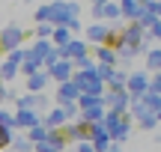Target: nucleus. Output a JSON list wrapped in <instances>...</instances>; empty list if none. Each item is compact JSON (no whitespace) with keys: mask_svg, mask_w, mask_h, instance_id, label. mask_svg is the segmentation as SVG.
I'll use <instances>...</instances> for the list:
<instances>
[{"mask_svg":"<svg viewBox=\"0 0 161 152\" xmlns=\"http://www.w3.org/2000/svg\"><path fill=\"white\" fill-rule=\"evenodd\" d=\"M78 15H80L78 0H51L33 12L36 24H51V27H69V21H75Z\"/></svg>","mask_w":161,"mask_h":152,"instance_id":"nucleus-1","label":"nucleus"},{"mask_svg":"<svg viewBox=\"0 0 161 152\" xmlns=\"http://www.w3.org/2000/svg\"><path fill=\"white\" fill-rule=\"evenodd\" d=\"M24 39H27V30L21 24H3L0 27V54H12L24 48Z\"/></svg>","mask_w":161,"mask_h":152,"instance_id":"nucleus-2","label":"nucleus"},{"mask_svg":"<svg viewBox=\"0 0 161 152\" xmlns=\"http://www.w3.org/2000/svg\"><path fill=\"white\" fill-rule=\"evenodd\" d=\"M12 105H15V111H39L42 117L54 107L51 101H48V93H18L15 99H12Z\"/></svg>","mask_w":161,"mask_h":152,"instance_id":"nucleus-3","label":"nucleus"},{"mask_svg":"<svg viewBox=\"0 0 161 152\" xmlns=\"http://www.w3.org/2000/svg\"><path fill=\"white\" fill-rule=\"evenodd\" d=\"M84 39L90 42V48L108 45V42H110V24H104V21H92V24H84Z\"/></svg>","mask_w":161,"mask_h":152,"instance_id":"nucleus-4","label":"nucleus"},{"mask_svg":"<svg viewBox=\"0 0 161 152\" xmlns=\"http://www.w3.org/2000/svg\"><path fill=\"white\" fill-rule=\"evenodd\" d=\"M57 51H60V60H80V57H90L92 48H90V42H86V39H80V36H72L69 45L57 48Z\"/></svg>","mask_w":161,"mask_h":152,"instance_id":"nucleus-5","label":"nucleus"},{"mask_svg":"<svg viewBox=\"0 0 161 152\" xmlns=\"http://www.w3.org/2000/svg\"><path fill=\"white\" fill-rule=\"evenodd\" d=\"M149 81H152V78L146 75V72H128L125 93L131 95V99H140V95H146V93H149Z\"/></svg>","mask_w":161,"mask_h":152,"instance_id":"nucleus-6","label":"nucleus"},{"mask_svg":"<svg viewBox=\"0 0 161 152\" xmlns=\"http://www.w3.org/2000/svg\"><path fill=\"white\" fill-rule=\"evenodd\" d=\"M30 51H33L36 57L42 60V66H45V69H51V66L60 60V51L51 45V42H45V39H36L33 45H30Z\"/></svg>","mask_w":161,"mask_h":152,"instance_id":"nucleus-7","label":"nucleus"},{"mask_svg":"<svg viewBox=\"0 0 161 152\" xmlns=\"http://www.w3.org/2000/svg\"><path fill=\"white\" fill-rule=\"evenodd\" d=\"M102 101H104V107H108V111H114V113H128V107H131V95L125 93V90H122V93H104L102 95Z\"/></svg>","mask_w":161,"mask_h":152,"instance_id":"nucleus-8","label":"nucleus"},{"mask_svg":"<svg viewBox=\"0 0 161 152\" xmlns=\"http://www.w3.org/2000/svg\"><path fill=\"white\" fill-rule=\"evenodd\" d=\"M66 149H69V140L63 131H48L45 140L33 146V152H66Z\"/></svg>","mask_w":161,"mask_h":152,"instance_id":"nucleus-9","label":"nucleus"},{"mask_svg":"<svg viewBox=\"0 0 161 152\" xmlns=\"http://www.w3.org/2000/svg\"><path fill=\"white\" fill-rule=\"evenodd\" d=\"M78 99H80V90L75 87V81L57 84V90H54V101H57L60 107H66V105H75Z\"/></svg>","mask_w":161,"mask_h":152,"instance_id":"nucleus-10","label":"nucleus"},{"mask_svg":"<svg viewBox=\"0 0 161 152\" xmlns=\"http://www.w3.org/2000/svg\"><path fill=\"white\" fill-rule=\"evenodd\" d=\"M42 125H45L48 131H63L66 125H69V117H66V111H63L60 105H54L51 111L42 117Z\"/></svg>","mask_w":161,"mask_h":152,"instance_id":"nucleus-11","label":"nucleus"},{"mask_svg":"<svg viewBox=\"0 0 161 152\" xmlns=\"http://www.w3.org/2000/svg\"><path fill=\"white\" fill-rule=\"evenodd\" d=\"M90 143H92V149H96V152H108L110 146H114V140H110L108 128H104L102 122H98V125H90Z\"/></svg>","mask_w":161,"mask_h":152,"instance_id":"nucleus-12","label":"nucleus"},{"mask_svg":"<svg viewBox=\"0 0 161 152\" xmlns=\"http://www.w3.org/2000/svg\"><path fill=\"white\" fill-rule=\"evenodd\" d=\"M36 125H42L39 111H15V131H30Z\"/></svg>","mask_w":161,"mask_h":152,"instance_id":"nucleus-13","label":"nucleus"},{"mask_svg":"<svg viewBox=\"0 0 161 152\" xmlns=\"http://www.w3.org/2000/svg\"><path fill=\"white\" fill-rule=\"evenodd\" d=\"M48 75H51L54 84H66L72 81V75H75V69H72V60H57V63L51 66V69H45Z\"/></svg>","mask_w":161,"mask_h":152,"instance_id":"nucleus-14","label":"nucleus"},{"mask_svg":"<svg viewBox=\"0 0 161 152\" xmlns=\"http://www.w3.org/2000/svg\"><path fill=\"white\" fill-rule=\"evenodd\" d=\"M63 134H66V140H69V146H75V143H86L90 140V128H86L84 122H69L63 128Z\"/></svg>","mask_w":161,"mask_h":152,"instance_id":"nucleus-15","label":"nucleus"},{"mask_svg":"<svg viewBox=\"0 0 161 152\" xmlns=\"http://www.w3.org/2000/svg\"><path fill=\"white\" fill-rule=\"evenodd\" d=\"M48 84H51V75H48L45 69L36 72V75H30V78H24V87H27V93H45Z\"/></svg>","mask_w":161,"mask_h":152,"instance_id":"nucleus-16","label":"nucleus"},{"mask_svg":"<svg viewBox=\"0 0 161 152\" xmlns=\"http://www.w3.org/2000/svg\"><path fill=\"white\" fill-rule=\"evenodd\" d=\"M119 3V15H122V21H128V24H134L140 18V9H143V3L140 0H116Z\"/></svg>","mask_w":161,"mask_h":152,"instance_id":"nucleus-17","label":"nucleus"},{"mask_svg":"<svg viewBox=\"0 0 161 152\" xmlns=\"http://www.w3.org/2000/svg\"><path fill=\"white\" fill-rule=\"evenodd\" d=\"M92 60H96L98 66H116V69H119V57H116V51H114V48H108V45L92 48Z\"/></svg>","mask_w":161,"mask_h":152,"instance_id":"nucleus-18","label":"nucleus"},{"mask_svg":"<svg viewBox=\"0 0 161 152\" xmlns=\"http://www.w3.org/2000/svg\"><path fill=\"white\" fill-rule=\"evenodd\" d=\"M45 66H42V60L36 57L33 51H30L27 45H24V60H21V75L24 78H30V75H36V72H42Z\"/></svg>","mask_w":161,"mask_h":152,"instance_id":"nucleus-19","label":"nucleus"},{"mask_svg":"<svg viewBox=\"0 0 161 152\" xmlns=\"http://www.w3.org/2000/svg\"><path fill=\"white\" fill-rule=\"evenodd\" d=\"M143 72H161V48H149L143 54Z\"/></svg>","mask_w":161,"mask_h":152,"instance_id":"nucleus-20","label":"nucleus"},{"mask_svg":"<svg viewBox=\"0 0 161 152\" xmlns=\"http://www.w3.org/2000/svg\"><path fill=\"white\" fill-rule=\"evenodd\" d=\"M69 42H72V30L69 27H54V33H51V45L54 48H63Z\"/></svg>","mask_w":161,"mask_h":152,"instance_id":"nucleus-21","label":"nucleus"},{"mask_svg":"<svg viewBox=\"0 0 161 152\" xmlns=\"http://www.w3.org/2000/svg\"><path fill=\"white\" fill-rule=\"evenodd\" d=\"M125 84H128V72H119V69H116L114 78L108 81V90H110V93H122V90H125Z\"/></svg>","mask_w":161,"mask_h":152,"instance_id":"nucleus-22","label":"nucleus"},{"mask_svg":"<svg viewBox=\"0 0 161 152\" xmlns=\"http://www.w3.org/2000/svg\"><path fill=\"white\" fill-rule=\"evenodd\" d=\"M24 137H27V140H30V143H33V146H36V143H42V140H45V137H48V128H45V125H36V128L24 131Z\"/></svg>","mask_w":161,"mask_h":152,"instance_id":"nucleus-23","label":"nucleus"},{"mask_svg":"<svg viewBox=\"0 0 161 152\" xmlns=\"http://www.w3.org/2000/svg\"><path fill=\"white\" fill-rule=\"evenodd\" d=\"M72 69H75V72H92V69H96L92 54H90V57H80V60H72Z\"/></svg>","mask_w":161,"mask_h":152,"instance_id":"nucleus-24","label":"nucleus"},{"mask_svg":"<svg viewBox=\"0 0 161 152\" xmlns=\"http://www.w3.org/2000/svg\"><path fill=\"white\" fill-rule=\"evenodd\" d=\"M9 149H15V152H33V143H30L27 137H24V131H21V134H15V140H12Z\"/></svg>","mask_w":161,"mask_h":152,"instance_id":"nucleus-25","label":"nucleus"},{"mask_svg":"<svg viewBox=\"0 0 161 152\" xmlns=\"http://www.w3.org/2000/svg\"><path fill=\"white\" fill-rule=\"evenodd\" d=\"M0 128H12V131H15V111L0 107Z\"/></svg>","mask_w":161,"mask_h":152,"instance_id":"nucleus-26","label":"nucleus"},{"mask_svg":"<svg viewBox=\"0 0 161 152\" xmlns=\"http://www.w3.org/2000/svg\"><path fill=\"white\" fill-rule=\"evenodd\" d=\"M12 140H15V131H12V128H0V152L9 149Z\"/></svg>","mask_w":161,"mask_h":152,"instance_id":"nucleus-27","label":"nucleus"},{"mask_svg":"<svg viewBox=\"0 0 161 152\" xmlns=\"http://www.w3.org/2000/svg\"><path fill=\"white\" fill-rule=\"evenodd\" d=\"M36 39H45V42H51V33H54V27L51 24H36Z\"/></svg>","mask_w":161,"mask_h":152,"instance_id":"nucleus-28","label":"nucleus"},{"mask_svg":"<svg viewBox=\"0 0 161 152\" xmlns=\"http://www.w3.org/2000/svg\"><path fill=\"white\" fill-rule=\"evenodd\" d=\"M12 99H15V93L9 90V84H0V107H3L6 101H12Z\"/></svg>","mask_w":161,"mask_h":152,"instance_id":"nucleus-29","label":"nucleus"},{"mask_svg":"<svg viewBox=\"0 0 161 152\" xmlns=\"http://www.w3.org/2000/svg\"><path fill=\"white\" fill-rule=\"evenodd\" d=\"M69 30H72V36H75V33H80V30H84V24H80V18H75V21H69Z\"/></svg>","mask_w":161,"mask_h":152,"instance_id":"nucleus-30","label":"nucleus"},{"mask_svg":"<svg viewBox=\"0 0 161 152\" xmlns=\"http://www.w3.org/2000/svg\"><path fill=\"white\" fill-rule=\"evenodd\" d=\"M104 3H108V0H92V6H96V9H102Z\"/></svg>","mask_w":161,"mask_h":152,"instance_id":"nucleus-31","label":"nucleus"},{"mask_svg":"<svg viewBox=\"0 0 161 152\" xmlns=\"http://www.w3.org/2000/svg\"><path fill=\"white\" fill-rule=\"evenodd\" d=\"M108 152H122V149H119V146H110V149H108Z\"/></svg>","mask_w":161,"mask_h":152,"instance_id":"nucleus-32","label":"nucleus"},{"mask_svg":"<svg viewBox=\"0 0 161 152\" xmlns=\"http://www.w3.org/2000/svg\"><path fill=\"white\" fill-rule=\"evenodd\" d=\"M155 143H161V134H158V137H155Z\"/></svg>","mask_w":161,"mask_h":152,"instance_id":"nucleus-33","label":"nucleus"},{"mask_svg":"<svg viewBox=\"0 0 161 152\" xmlns=\"http://www.w3.org/2000/svg\"><path fill=\"white\" fill-rule=\"evenodd\" d=\"M3 152H15V149H3Z\"/></svg>","mask_w":161,"mask_h":152,"instance_id":"nucleus-34","label":"nucleus"}]
</instances>
